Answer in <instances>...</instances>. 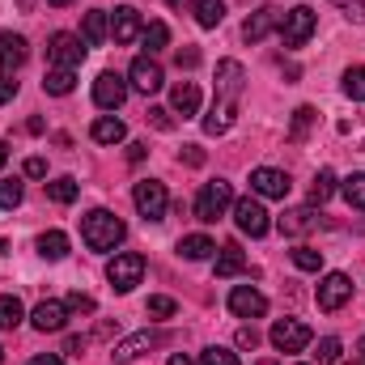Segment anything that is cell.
<instances>
[{
  "label": "cell",
  "instance_id": "6da1fadb",
  "mask_svg": "<svg viewBox=\"0 0 365 365\" xmlns=\"http://www.w3.org/2000/svg\"><path fill=\"white\" fill-rule=\"evenodd\" d=\"M123 234H128V225L106 208H93V212L81 217V238H86L90 251H115L123 242Z\"/></svg>",
  "mask_w": 365,
  "mask_h": 365
},
{
  "label": "cell",
  "instance_id": "7a4b0ae2",
  "mask_svg": "<svg viewBox=\"0 0 365 365\" xmlns=\"http://www.w3.org/2000/svg\"><path fill=\"white\" fill-rule=\"evenodd\" d=\"M234 208V187L225 179H212L200 187V195H195V217L204 221V225H212L217 217H225Z\"/></svg>",
  "mask_w": 365,
  "mask_h": 365
},
{
  "label": "cell",
  "instance_id": "3957f363",
  "mask_svg": "<svg viewBox=\"0 0 365 365\" xmlns=\"http://www.w3.org/2000/svg\"><path fill=\"white\" fill-rule=\"evenodd\" d=\"M314 26H319V13L310 9V4H297V9H289V13H280V43L284 47H306L310 43V34H314Z\"/></svg>",
  "mask_w": 365,
  "mask_h": 365
},
{
  "label": "cell",
  "instance_id": "277c9868",
  "mask_svg": "<svg viewBox=\"0 0 365 365\" xmlns=\"http://www.w3.org/2000/svg\"><path fill=\"white\" fill-rule=\"evenodd\" d=\"M132 204H136V212H140L145 221H162V217H166V208H170L166 182H158V179H140L136 187H132Z\"/></svg>",
  "mask_w": 365,
  "mask_h": 365
},
{
  "label": "cell",
  "instance_id": "5b68a950",
  "mask_svg": "<svg viewBox=\"0 0 365 365\" xmlns=\"http://www.w3.org/2000/svg\"><path fill=\"white\" fill-rule=\"evenodd\" d=\"M86 51H90V43H86L81 34H68V30L51 34V43H47V60H51L56 68H81Z\"/></svg>",
  "mask_w": 365,
  "mask_h": 365
},
{
  "label": "cell",
  "instance_id": "8992f818",
  "mask_svg": "<svg viewBox=\"0 0 365 365\" xmlns=\"http://www.w3.org/2000/svg\"><path fill=\"white\" fill-rule=\"evenodd\" d=\"M140 276H145V255H136V251H123L106 264V280L115 284V293H132L140 284Z\"/></svg>",
  "mask_w": 365,
  "mask_h": 365
},
{
  "label": "cell",
  "instance_id": "52a82bcc",
  "mask_svg": "<svg viewBox=\"0 0 365 365\" xmlns=\"http://www.w3.org/2000/svg\"><path fill=\"white\" fill-rule=\"evenodd\" d=\"M234 221H238V230L242 234H251V238H264L268 230H272V221H268V208L259 204V200H234Z\"/></svg>",
  "mask_w": 365,
  "mask_h": 365
},
{
  "label": "cell",
  "instance_id": "ba28073f",
  "mask_svg": "<svg viewBox=\"0 0 365 365\" xmlns=\"http://www.w3.org/2000/svg\"><path fill=\"white\" fill-rule=\"evenodd\" d=\"M268 340H272L276 353H302L310 344V327L302 319H280V323H272V336Z\"/></svg>",
  "mask_w": 365,
  "mask_h": 365
},
{
  "label": "cell",
  "instance_id": "9c48e42d",
  "mask_svg": "<svg viewBox=\"0 0 365 365\" xmlns=\"http://www.w3.org/2000/svg\"><path fill=\"white\" fill-rule=\"evenodd\" d=\"M128 77H132V90H140V93H158L166 86V73H162V64L153 56H136L132 68H128Z\"/></svg>",
  "mask_w": 365,
  "mask_h": 365
},
{
  "label": "cell",
  "instance_id": "30bf717a",
  "mask_svg": "<svg viewBox=\"0 0 365 365\" xmlns=\"http://www.w3.org/2000/svg\"><path fill=\"white\" fill-rule=\"evenodd\" d=\"M230 310L238 319H264L268 314V297L259 289H251V284H234L230 289Z\"/></svg>",
  "mask_w": 365,
  "mask_h": 365
},
{
  "label": "cell",
  "instance_id": "8fae6325",
  "mask_svg": "<svg viewBox=\"0 0 365 365\" xmlns=\"http://www.w3.org/2000/svg\"><path fill=\"white\" fill-rule=\"evenodd\" d=\"M93 102H98L102 110H119V106L128 102V81H123L119 73H98V81H93Z\"/></svg>",
  "mask_w": 365,
  "mask_h": 365
},
{
  "label": "cell",
  "instance_id": "7c38bea8",
  "mask_svg": "<svg viewBox=\"0 0 365 365\" xmlns=\"http://www.w3.org/2000/svg\"><path fill=\"white\" fill-rule=\"evenodd\" d=\"M353 297V280L344 272H327L319 280V310H340Z\"/></svg>",
  "mask_w": 365,
  "mask_h": 365
},
{
  "label": "cell",
  "instance_id": "4fadbf2b",
  "mask_svg": "<svg viewBox=\"0 0 365 365\" xmlns=\"http://www.w3.org/2000/svg\"><path fill=\"white\" fill-rule=\"evenodd\" d=\"M289 175L284 170H272V166H259V170H251V191L255 195H264V200H284L289 195Z\"/></svg>",
  "mask_w": 365,
  "mask_h": 365
},
{
  "label": "cell",
  "instance_id": "5bb4252c",
  "mask_svg": "<svg viewBox=\"0 0 365 365\" xmlns=\"http://www.w3.org/2000/svg\"><path fill=\"white\" fill-rule=\"evenodd\" d=\"M110 34H115V43H123V47H128V43H136V38L145 34L140 13H136V9H128V4H123V9H115V17H110Z\"/></svg>",
  "mask_w": 365,
  "mask_h": 365
},
{
  "label": "cell",
  "instance_id": "9a60e30c",
  "mask_svg": "<svg viewBox=\"0 0 365 365\" xmlns=\"http://www.w3.org/2000/svg\"><path fill=\"white\" fill-rule=\"evenodd\" d=\"M234 115H238V98H217L212 110L204 115V132H208V136L230 132V128H234Z\"/></svg>",
  "mask_w": 365,
  "mask_h": 365
},
{
  "label": "cell",
  "instance_id": "2e32d148",
  "mask_svg": "<svg viewBox=\"0 0 365 365\" xmlns=\"http://www.w3.org/2000/svg\"><path fill=\"white\" fill-rule=\"evenodd\" d=\"M30 323H34L38 331H64V323H68V306H64V302H38L34 314H30Z\"/></svg>",
  "mask_w": 365,
  "mask_h": 365
},
{
  "label": "cell",
  "instance_id": "e0dca14e",
  "mask_svg": "<svg viewBox=\"0 0 365 365\" xmlns=\"http://www.w3.org/2000/svg\"><path fill=\"white\" fill-rule=\"evenodd\" d=\"M26 56H30L26 38H21V34H13V30H0V68H4V73H13V68H21V64H26Z\"/></svg>",
  "mask_w": 365,
  "mask_h": 365
},
{
  "label": "cell",
  "instance_id": "ac0fdd59",
  "mask_svg": "<svg viewBox=\"0 0 365 365\" xmlns=\"http://www.w3.org/2000/svg\"><path fill=\"white\" fill-rule=\"evenodd\" d=\"M276 26H280V13L264 4V9H255V13L247 17V26H242V38H247V43H259V38H268V34H272Z\"/></svg>",
  "mask_w": 365,
  "mask_h": 365
},
{
  "label": "cell",
  "instance_id": "d6986e66",
  "mask_svg": "<svg viewBox=\"0 0 365 365\" xmlns=\"http://www.w3.org/2000/svg\"><path fill=\"white\" fill-rule=\"evenodd\" d=\"M242 64L238 60H221L217 64V98H238L242 93Z\"/></svg>",
  "mask_w": 365,
  "mask_h": 365
},
{
  "label": "cell",
  "instance_id": "ffe728a7",
  "mask_svg": "<svg viewBox=\"0 0 365 365\" xmlns=\"http://www.w3.org/2000/svg\"><path fill=\"white\" fill-rule=\"evenodd\" d=\"M90 136L98 145H119L123 136H128V128H123V119H115V115H98L90 128Z\"/></svg>",
  "mask_w": 365,
  "mask_h": 365
},
{
  "label": "cell",
  "instance_id": "44dd1931",
  "mask_svg": "<svg viewBox=\"0 0 365 365\" xmlns=\"http://www.w3.org/2000/svg\"><path fill=\"white\" fill-rule=\"evenodd\" d=\"M170 106L179 110L182 119H191V115L200 110V86H195V81H179V86L170 90Z\"/></svg>",
  "mask_w": 365,
  "mask_h": 365
},
{
  "label": "cell",
  "instance_id": "7402d4cb",
  "mask_svg": "<svg viewBox=\"0 0 365 365\" xmlns=\"http://www.w3.org/2000/svg\"><path fill=\"white\" fill-rule=\"evenodd\" d=\"M149 349H153V336H149V331H136V336H128L123 344H115L110 357H115L119 365H128V361H136L140 353H149Z\"/></svg>",
  "mask_w": 365,
  "mask_h": 365
},
{
  "label": "cell",
  "instance_id": "603a6c76",
  "mask_svg": "<svg viewBox=\"0 0 365 365\" xmlns=\"http://www.w3.org/2000/svg\"><path fill=\"white\" fill-rule=\"evenodd\" d=\"M217 251V242L208 238V234H187V238H179V255L182 259H208Z\"/></svg>",
  "mask_w": 365,
  "mask_h": 365
},
{
  "label": "cell",
  "instance_id": "cb8c5ba5",
  "mask_svg": "<svg viewBox=\"0 0 365 365\" xmlns=\"http://www.w3.org/2000/svg\"><path fill=\"white\" fill-rule=\"evenodd\" d=\"M43 90L56 93V98L73 93V90H77V68H51V73L43 77Z\"/></svg>",
  "mask_w": 365,
  "mask_h": 365
},
{
  "label": "cell",
  "instance_id": "d4e9b609",
  "mask_svg": "<svg viewBox=\"0 0 365 365\" xmlns=\"http://www.w3.org/2000/svg\"><path fill=\"white\" fill-rule=\"evenodd\" d=\"M191 13H195V21H200L204 30H212V26H221V17H225V0H191Z\"/></svg>",
  "mask_w": 365,
  "mask_h": 365
},
{
  "label": "cell",
  "instance_id": "484cf974",
  "mask_svg": "<svg viewBox=\"0 0 365 365\" xmlns=\"http://www.w3.org/2000/svg\"><path fill=\"white\" fill-rule=\"evenodd\" d=\"M38 255H43V259H64V255H68V234H60V230L38 234Z\"/></svg>",
  "mask_w": 365,
  "mask_h": 365
},
{
  "label": "cell",
  "instance_id": "4316f807",
  "mask_svg": "<svg viewBox=\"0 0 365 365\" xmlns=\"http://www.w3.org/2000/svg\"><path fill=\"white\" fill-rule=\"evenodd\" d=\"M21 319H26L21 297H17V293H4V297H0V331H13Z\"/></svg>",
  "mask_w": 365,
  "mask_h": 365
},
{
  "label": "cell",
  "instance_id": "83f0119b",
  "mask_svg": "<svg viewBox=\"0 0 365 365\" xmlns=\"http://www.w3.org/2000/svg\"><path fill=\"white\" fill-rule=\"evenodd\" d=\"M110 34V21H106V13L102 9H93V13H86V26H81V38L90 43V47H98L102 38Z\"/></svg>",
  "mask_w": 365,
  "mask_h": 365
},
{
  "label": "cell",
  "instance_id": "f1b7e54d",
  "mask_svg": "<svg viewBox=\"0 0 365 365\" xmlns=\"http://www.w3.org/2000/svg\"><path fill=\"white\" fill-rule=\"evenodd\" d=\"M247 268V255L238 251V247H221V255H217V276L225 280V276H238Z\"/></svg>",
  "mask_w": 365,
  "mask_h": 365
},
{
  "label": "cell",
  "instance_id": "f546056e",
  "mask_svg": "<svg viewBox=\"0 0 365 365\" xmlns=\"http://www.w3.org/2000/svg\"><path fill=\"white\" fill-rule=\"evenodd\" d=\"M280 230H284V234H306V230H314V208H293V212H284V217H280Z\"/></svg>",
  "mask_w": 365,
  "mask_h": 365
},
{
  "label": "cell",
  "instance_id": "4dcf8cb0",
  "mask_svg": "<svg viewBox=\"0 0 365 365\" xmlns=\"http://www.w3.org/2000/svg\"><path fill=\"white\" fill-rule=\"evenodd\" d=\"M47 195H51L56 204H73V200L81 195V182H77V179H68V175H60V179H51V182H47Z\"/></svg>",
  "mask_w": 365,
  "mask_h": 365
},
{
  "label": "cell",
  "instance_id": "1f68e13d",
  "mask_svg": "<svg viewBox=\"0 0 365 365\" xmlns=\"http://www.w3.org/2000/svg\"><path fill=\"white\" fill-rule=\"evenodd\" d=\"M331 195H336V175H331V170H319L314 182H310V204L319 208V204H327Z\"/></svg>",
  "mask_w": 365,
  "mask_h": 365
},
{
  "label": "cell",
  "instance_id": "d6a6232c",
  "mask_svg": "<svg viewBox=\"0 0 365 365\" xmlns=\"http://www.w3.org/2000/svg\"><path fill=\"white\" fill-rule=\"evenodd\" d=\"M340 191H344L349 208H357V212H365V170H357V175H349Z\"/></svg>",
  "mask_w": 365,
  "mask_h": 365
},
{
  "label": "cell",
  "instance_id": "836d02e7",
  "mask_svg": "<svg viewBox=\"0 0 365 365\" xmlns=\"http://www.w3.org/2000/svg\"><path fill=\"white\" fill-rule=\"evenodd\" d=\"M140 43L149 47V56H153V51H162V47L170 43V26H166V21H149V26H145V34H140Z\"/></svg>",
  "mask_w": 365,
  "mask_h": 365
},
{
  "label": "cell",
  "instance_id": "e575fe53",
  "mask_svg": "<svg viewBox=\"0 0 365 365\" xmlns=\"http://www.w3.org/2000/svg\"><path fill=\"white\" fill-rule=\"evenodd\" d=\"M293 268H302V272H319V268H323V251H314V247H297V251H293Z\"/></svg>",
  "mask_w": 365,
  "mask_h": 365
},
{
  "label": "cell",
  "instance_id": "d590c367",
  "mask_svg": "<svg viewBox=\"0 0 365 365\" xmlns=\"http://www.w3.org/2000/svg\"><path fill=\"white\" fill-rule=\"evenodd\" d=\"M344 93H349L353 102H365V64H357V68L344 73Z\"/></svg>",
  "mask_w": 365,
  "mask_h": 365
},
{
  "label": "cell",
  "instance_id": "8d00e7d4",
  "mask_svg": "<svg viewBox=\"0 0 365 365\" xmlns=\"http://www.w3.org/2000/svg\"><path fill=\"white\" fill-rule=\"evenodd\" d=\"M340 353H344V344H340L336 336H323V340H319L314 361H319V365H336V361H340Z\"/></svg>",
  "mask_w": 365,
  "mask_h": 365
},
{
  "label": "cell",
  "instance_id": "74e56055",
  "mask_svg": "<svg viewBox=\"0 0 365 365\" xmlns=\"http://www.w3.org/2000/svg\"><path fill=\"white\" fill-rule=\"evenodd\" d=\"M200 365H242V361H238V353H234V349L212 344V349H204V353H200Z\"/></svg>",
  "mask_w": 365,
  "mask_h": 365
},
{
  "label": "cell",
  "instance_id": "f35d334b",
  "mask_svg": "<svg viewBox=\"0 0 365 365\" xmlns=\"http://www.w3.org/2000/svg\"><path fill=\"white\" fill-rule=\"evenodd\" d=\"M21 195H26L21 179H4V182H0V208H17V204H21Z\"/></svg>",
  "mask_w": 365,
  "mask_h": 365
},
{
  "label": "cell",
  "instance_id": "ab89813d",
  "mask_svg": "<svg viewBox=\"0 0 365 365\" xmlns=\"http://www.w3.org/2000/svg\"><path fill=\"white\" fill-rule=\"evenodd\" d=\"M64 306H68V314H93L98 310V302H93L90 293H68Z\"/></svg>",
  "mask_w": 365,
  "mask_h": 365
},
{
  "label": "cell",
  "instance_id": "60d3db41",
  "mask_svg": "<svg viewBox=\"0 0 365 365\" xmlns=\"http://www.w3.org/2000/svg\"><path fill=\"white\" fill-rule=\"evenodd\" d=\"M310 119H314V106H297V110H293V128H289V136H293V140H302V136H306V128H310Z\"/></svg>",
  "mask_w": 365,
  "mask_h": 365
},
{
  "label": "cell",
  "instance_id": "b9f144b4",
  "mask_svg": "<svg viewBox=\"0 0 365 365\" xmlns=\"http://www.w3.org/2000/svg\"><path fill=\"white\" fill-rule=\"evenodd\" d=\"M340 4V13L353 21V26H365V0H336Z\"/></svg>",
  "mask_w": 365,
  "mask_h": 365
},
{
  "label": "cell",
  "instance_id": "7bdbcfd3",
  "mask_svg": "<svg viewBox=\"0 0 365 365\" xmlns=\"http://www.w3.org/2000/svg\"><path fill=\"white\" fill-rule=\"evenodd\" d=\"M149 314H153V319H170V314H175V302L158 293V297H149Z\"/></svg>",
  "mask_w": 365,
  "mask_h": 365
},
{
  "label": "cell",
  "instance_id": "ee69618b",
  "mask_svg": "<svg viewBox=\"0 0 365 365\" xmlns=\"http://www.w3.org/2000/svg\"><path fill=\"white\" fill-rule=\"evenodd\" d=\"M149 123H153L158 132H170V128H175V119H170V110H162V106H153V110H149Z\"/></svg>",
  "mask_w": 365,
  "mask_h": 365
},
{
  "label": "cell",
  "instance_id": "f6af8a7d",
  "mask_svg": "<svg viewBox=\"0 0 365 365\" xmlns=\"http://www.w3.org/2000/svg\"><path fill=\"white\" fill-rule=\"evenodd\" d=\"M13 93H17L13 73H4V68H0V106H4V102H13Z\"/></svg>",
  "mask_w": 365,
  "mask_h": 365
},
{
  "label": "cell",
  "instance_id": "bcb514c9",
  "mask_svg": "<svg viewBox=\"0 0 365 365\" xmlns=\"http://www.w3.org/2000/svg\"><path fill=\"white\" fill-rule=\"evenodd\" d=\"M179 162H187V166H204V149H200V145H182Z\"/></svg>",
  "mask_w": 365,
  "mask_h": 365
},
{
  "label": "cell",
  "instance_id": "7dc6e473",
  "mask_svg": "<svg viewBox=\"0 0 365 365\" xmlns=\"http://www.w3.org/2000/svg\"><path fill=\"white\" fill-rule=\"evenodd\" d=\"M26 175L30 179H47V162L43 158H26Z\"/></svg>",
  "mask_w": 365,
  "mask_h": 365
},
{
  "label": "cell",
  "instance_id": "c3c4849f",
  "mask_svg": "<svg viewBox=\"0 0 365 365\" xmlns=\"http://www.w3.org/2000/svg\"><path fill=\"white\" fill-rule=\"evenodd\" d=\"M255 344H259V331L255 327H242L238 331V349H255Z\"/></svg>",
  "mask_w": 365,
  "mask_h": 365
},
{
  "label": "cell",
  "instance_id": "681fc988",
  "mask_svg": "<svg viewBox=\"0 0 365 365\" xmlns=\"http://www.w3.org/2000/svg\"><path fill=\"white\" fill-rule=\"evenodd\" d=\"M175 60H179V68H195V64H200V51H195V47H187V51H179Z\"/></svg>",
  "mask_w": 365,
  "mask_h": 365
},
{
  "label": "cell",
  "instance_id": "f907efd6",
  "mask_svg": "<svg viewBox=\"0 0 365 365\" xmlns=\"http://www.w3.org/2000/svg\"><path fill=\"white\" fill-rule=\"evenodd\" d=\"M64 353H68V357H81V353H86V340H81V336H68V340H64Z\"/></svg>",
  "mask_w": 365,
  "mask_h": 365
},
{
  "label": "cell",
  "instance_id": "816d5d0a",
  "mask_svg": "<svg viewBox=\"0 0 365 365\" xmlns=\"http://www.w3.org/2000/svg\"><path fill=\"white\" fill-rule=\"evenodd\" d=\"M145 153H149V145H140V140L128 145V162H145Z\"/></svg>",
  "mask_w": 365,
  "mask_h": 365
},
{
  "label": "cell",
  "instance_id": "f5cc1de1",
  "mask_svg": "<svg viewBox=\"0 0 365 365\" xmlns=\"http://www.w3.org/2000/svg\"><path fill=\"white\" fill-rule=\"evenodd\" d=\"M30 365H64L56 353H38V357H30Z\"/></svg>",
  "mask_w": 365,
  "mask_h": 365
},
{
  "label": "cell",
  "instance_id": "db71d44e",
  "mask_svg": "<svg viewBox=\"0 0 365 365\" xmlns=\"http://www.w3.org/2000/svg\"><path fill=\"white\" fill-rule=\"evenodd\" d=\"M170 365H195V361H191V357H182V353H175V357H170Z\"/></svg>",
  "mask_w": 365,
  "mask_h": 365
},
{
  "label": "cell",
  "instance_id": "11a10c76",
  "mask_svg": "<svg viewBox=\"0 0 365 365\" xmlns=\"http://www.w3.org/2000/svg\"><path fill=\"white\" fill-rule=\"evenodd\" d=\"M4 162H9V145L0 140V170H4Z\"/></svg>",
  "mask_w": 365,
  "mask_h": 365
},
{
  "label": "cell",
  "instance_id": "9f6ffc18",
  "mask_svg": "<svg viewBox=\"0 0 365 365\" xmlns=\"http://www.w3.org/2000/svg\"><path fill=\"white\" fill-rule=\"evenodd\" d=\"M357 357H365V336L357 340Z\"/></svg>",
  "mask_w": 365,
  "mask_h": 365
},
{
  "label": "cell",
  "instance_id": "6f0895ef",
  "mask_svg": "<svg viewBox=\"0 0 365 365\" xmlns=\"http://www.w3.org/2000/svg\"><path fill=\"white\" fill-rule=\"evenodd\" d=\"M47 4H56V9H64V4H73V0H47Z\"/></svg>",
  "mask_w": 365,
  "mask_h": 365
},
{
  "label": "cell",
  "instance_id": "680465c9",
  "mask_svg": "<svg viewBox=\"0 0 365 365\" xmlns=\"http://www.w3.org/2000/svg\"><path fill=\"white\" fill-rule=\"evenodd\" d=\"M344 365H365V357H357V361H344Z\"/></svg>",
  "mask_w": 365,
  "mask_h": 365
},
{
  "label": "cell",
  "instance_id": "91938a15",
  "mask_svg": "<svg viewBox=\"0 0 365 365\" xmlns=\"http://www.w3.org/2000/svg\"><path fill=\"white\" fill-rule=\"evenodd\" d=\"M0 361H4V349H0Z\"/></svg>",
  "mask_w": 365,
  "mask_h": 365
},
{
  "label": "cell",
  "instance_id": "94428289",
  "mask_svg": "<svg viewBox=\"0 0 365 365\" xmlns=\"http://www.w3.org/2000/svg\"><path fill=\"white\" fill-rule=\"evenodd\" d=\"M259 365H272V361H259Z\"/></svg>",
  "mask_w": 365,
  "mask_h": 365
}]
</instances>
